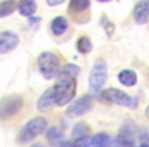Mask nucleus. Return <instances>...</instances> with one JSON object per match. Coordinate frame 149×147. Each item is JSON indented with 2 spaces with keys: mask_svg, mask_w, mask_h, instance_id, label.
Returning <instances> with one entry per match:
<instances>
[{
  "mask_svg": "<svg viewBox=\"0 0 149 147\" xmlns=\"http://www.w3.org/2000/svg\"><path fill=\"white\" fill-rule=\"evenodd\" d=\"M17 9L21 15L29 17L37 10V2L35 0H19L17 3Z\"/></svg>",
  "mask_w": 149,
  "mask_h": 147,
  "instance_id": "obj_15",
  "label": "nucleus"
},
{
  "mask_svg": "<svg viewBox=\"0 0 149 147\" xmlns=\"http://www.w3.org/2000/svg\"><path fill=\"white\" fill-rule=\"evenodd\" d=\"M52 88L55 105L61 107L70 103L76 96L77 80L72 77H59V80Z\"/></svg>",
  "mask_w": 149,
  "mask_h": 147,
  "instance_id": "obj_1",
  "label": "nucleus"
},
{
  "mask_svg": "<svg viewBox=\"0 0 149 147\" xmlns=\"http://www.w3.org/2000/svg\"><path fill=\"white\" fill-rule=\"evenodd\" d=\"M24 105V100L21 95L10 94L0 99V121H7L13 118Z\"/></svg>",
  "mask_w": 149,
  "mask_h": 147,
  "instance_id": "obj_7",
  "label": "nucleus"
},
{
  "mask_svg": "<svg viewBox=\"0 0 149 147\" xmlns=\"http://www.w3.org/2000/svg\"><path fill=\"white\" fill-rule=\"evenodd\" d=\"M42 22V17H29V20H28V24H29V27L33 30H37L40 26V23Z\"/></svg>",
  "mask_w": 149,
  "mask_h": 147,
  "instance_id": "obj_25",
  "label": "nucleus"
},
{
  "mask_svg": "<svg viewBox=\"0 0 149 147\" xmlns=\"http://www.w3.org/2000/svg\"><path fill=\"white\" fill-rule=\"evenodd\" d=\"M111 136L107 133H97L94 136L91 137L90 140V146H96V147H105L111 145Z\"/></svg>",
  "mask_w": 149,
  "mask_h": 147,
  "instance_id": "obj_17",
  "label": "nucleus"
},
{
  "mask_svg": "<svg viewBox=\"0 0 149 147\" xmlns=\"http://www.w3.org/2000/svg\"><path fill=\"white\" fill-rule=\"evenodd\" d=\"M138 136L140 140V146L148 147L149 146V133L148 128L146 126L142 127L141 129H138Z\"/></svg>",
  "mask_w": 149,
  "mask_h": 147,
  "instance_id": "obj_22",
  "label": "nucleus"
},
{
  "mask_svg": "<svg viewBox=\"0 0 149 147\" xmlns=\"http://www.w3.org/2000/svg\"><path fill=\"white\" fill-rule=\"evenodd\" d=\"M118 79L122 85L126 86V87H133L137 84L138 81V77H137L136 72L133 70H123L118 72Z\"/></svg>",
  "mask_w": 149,
  "mask_h": 147,
  "instance_id": "obj_16",
  "label": "nucleus"
},
{
  "mask_svg": "<svg viewBox=\"0 0 149 147\" xmlns=\"http://www.w3.org/2000/svg\"><path fill=\"white\" fill-rule=\"evenodd\" d=\"M55 105L53 95V88H48L38 99L37 101V109L39 112H48L53 108Z\"/></svg>",
  "mask_w": 149,
  "mask_h": 147,
  "instance_id": "obj_12",
  "label": "nucleus"
},
{
  "mask_svg": "<svg viewBox=\"0 0 149 147\" xmlns=\"http://www.w3.org/2000/svg\"><path fill=\"white\" fill-rule=\"evenodd\" d=\"M17 10L15 0H2L0 1V19L13 15Z\"/></svg>",
  "mask_w": 149,
  "mask_h": 147,
  "instance_id": "obj_18",
  "label": "nucleus"
},
{
  "mask_svg": "<svg viewBox=\"0 0 149 147\" xmlns=\"http://www.w3.org/2000/svg\"><path fill=\"white\" fill-rule=\"evenodd\" d=\"M90 128L85 122H79L78 124L74 125V129H72V140L74 139H78L82 136H85V135L89 134Z\"/></svg>",
  "mask_w": 149,
  "mask_h": 147,
  "instance_id": "obj_21",
  "label": "nucleus"
},
{
  "mask_svg": "<svg viewBox=\"0 0 149 147\" xmlns=\"http://www.w3.org/2000/svg\"><path fill=\"white\" fill-rule=\"evenodd\" d=\"M108 79L107 63L103 58H98L93 63L89 75V90L92 95H97L101 92Z\"/></svg>",
  "mask_w": 149,
  "mask_h": 147,
  "instance_id": "obj_3",
  "label": "nucleus"
},
{
  "mask_svg": "<svg viewBox=\"0 0 149 147\" xmlns=\"http://www.w3.org/2000/svg\"><path fill=\"white\" fill-rule=\"evenodd\" d=\"M137 133H138V127H137L136 123L131 118H128L122 125L118 136L112 139L111 145L126 147L136 146L135 140H136Z\"/></svg>",
  "mask_w": 149,
  "mask_h": 147,
  "instance_id": "obj_6",
  "label": "nucleus"
},
{
  "mask_svg": "<svg viewBox=\"0 0 149 147\" xmlns=\"http://www.w3.org/2000/svg\"><path fill=\"white\" fill-rule=\"evenodd\" d=\"M37 64L44 79L52 80L58 76L60 70V60L57 54L54 52H41L37 58Z\"/></svg>",
  "mask_w": 149,
  "mask_h": 147,
  "instance_id": "obj_4",
  "label": "nucleus"
},
{
  "mask_svg": "<svg viewBox=\"0 0 149 147\" xmlns=\"http://www.w3.org/2000/svg\"><path fill=\"white\" fill-rule=\"evenodd\" d=\"M90 5V0H70L68 7V15L74 20L76 17H81L83 13L85 15L86 13H89Z\"/></svg>",
  "mask_w": 149,
  "mask_h": 147,
  "instance_id": "obj_11",
  "label": "nucleus"
},
{
  "mask_svg": "<svg viewBox=\"0 0 149 147\" xmlns=\"http://www.w3.org/2000/svg\"><path fill=\"white\" fill-rule=\"evenodd\" d=\"M93 49V44L87 36H81L77 41V50L81 54H88Z\"/></svg>",
  "mask_w": 149,
  "mask_h": 147,
  "instance_id": "obj_20",
  "label": "nucleus"
},
{
  "mask_svg": "<svg viewBox=\"0 0 149 147\" xmlns=\"http://www.w3.org/2000/svg\"><path fill=\"white\" fill-rule=\"evenodd\" d=\"M65 0H46V2L49 6H56V5L61 4L62 2H64Z\"/></svg>",
  "mask_w": 149,
  "mask_h": 147,
  "instance_id": "obj_26",
  "label": "nucleus"
},
{
  "mask_svg": "<svg viewBox=\"0 0 149 147\" xmlns=\"http://www.w3.org/2000/svg\"><path fill=\"white\" fill-rule=\"evenodd\" d=\"M19 44V37L13 31L0 32V54L13 51Z\"/></svg>",
  "mask_w": 149,
  "mask_h": 147,
  "instance_id": "obj_9",
  "label": "nucleus"
},
{
  "mask_svg": "<svg viewBox=\"0 0 149 147\" xmlns=\"http://www.w3.org/2000/svg\"><path fill=\"white\" fill-rule=\"evenodd\" d=\"M81 68L78 64L76 63H68L59 70L58 76L59 77H72L77 78L79 76Z\"/></svg>",
  "mask_w": 149,
  "mask_h": 147,
  "instance_id": "obj_19",
  "label": "nucleus"
},
{
  "mask_svg": "<svg viewBox=\"0 0 149 147\" xmlns=\"http://www.w3.org/2000/svg\"><path fill=\"white\" fill-rule=\"evenodd\" d=\"M98 2H108V1H111V0H96Z\"/></svg>",
  "mask_w": 149,
  "mask_h": 147,
  "instance_id": "obj_27",
  "label": "nucleus"
},
{
  "mask_svg": "<svg viewBox=\"0 0 149 147\" xmlns=\"http://www.w3.org/2000/svg\"><path fill=\"white\" fill-rule=\"evenodd\" d=\"M149 5L147 0H140L133 9V19L137 25H146L149 19Z\"/></svg>",
  "mask_w": 149,
  "mask_h": 147,
  "instance_id": "obj_10",
  "label": "nucleus"
},
{
  "mask_svg": "<svg viewBox=\"0 0 149 147\" xmlns=\"http://www.w3.org/2000/svg\"><path fill=\"white\" fill-rule=\"evenodd\" d=\"M47 125V120L42 116L31 118L19 130L17 136V142L19 144H29L45 132Z\"/></svg>",
  "mask_w": 149,
  "mask_h": 147,
  "instance_id": "obj_2",
  "label": "nucleus"
},
{
  "mask_svg": "<svg viewBox=\"0 0 149 147\" xmlns=\"http://www.w3.org/2000/svg\"><path fill=\"white\" fill-rule=\"evenodd\" d=\"M92 106H93L92 96L87 94V95L82 96L79 99L74 100L72 103H70L66 107L64 114H65L66 118H79V116H85L88 112H90L92 109Z\"/></svg>",
  "mask_w": 149,
  "mask_h": 147,
  "instance_id": "obj_8",
  "label": "nucleus"
},
{
  "mask_svg": "<svg viewBox=\"0 0 149 147\" xmlns=\"http://www.w3.org/2000/svg\"><path fill=\"white\" fill-rule=\"evenodd\" d=\"M51 32L54 36H61L68 29V19L63 15H57L51 22Z\"/></svg>",
  "mask_w": 149,
  "mask_h": 147,
  "instance_id": "obj_14",
  "label": "nucleus"
},
{
  "mask_svg": "<svg viewBox=\"0 0 149 147\" xmlns=\"http://www.w3.org/2000/svg\"><path fill=\"white\" fill-rule=\"evenodd\" d=\"M100 95L106 101H109L116 105L124 106L129 109H136L139 106V101L136 97L129 95L127 92L118 88H108L101 90Z\"/></svg>",
  "mask_w": 149,
  "mask_h": 147,
  "instance_id": "obj_5",
  "label": "nucleus"
},
{
  "mask_svg": "<svg viewBox=\"0 0 149 147\" xmlns=\"http://www.w3.org/2000/svg\"><path fill=\"white\" fill-rule=\"evenodd\" d=\"M90 140H91V136L85 135V136H82L78 139H74V145H77V146H81V147L90 146Z\"/></svg>",
  "mask_w": 149,
  "mask_h": 147,
  "instance_id": "obj_24",
  "label": "nucleus"
},
{
  "mask_svg": "<svg viewBox=\"0 0 149 147\" xmlns=\"http://www.w3.org/2000/svg\"><path fill=\"white\" fill-rule=\"evenodd\" d=\"M64 133L60 127L53 126L49 128L46 132V139L50 145L53 146H60V143L63 141Z\"/></svg>",
  "mask_w": 149,
  "mask_h": 147,
  "instance_id": "obj_13",
  "label": "nucleus"
},
{
  "mask_svg": "<svg viewBox=\"0 0 149 147\" xmlns=\"http://www.w3.org/2000/svg\"><path fill=\"white\" fill-rule=\"evenodd\" d=\"M101 25H102V27H103L104 31H105L106 35H107L109 38L111 37L114 33V30H116V27H114L113 23H111L109 20L103 17L102 21H101Z\"/></svg>",
  "mask_w": 149,
  "mask_h": 147,
  "instance_id": "obj_23",
  "label": "nucleus"
}]
</instances>
